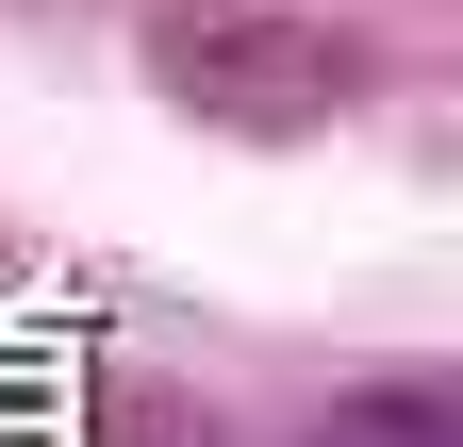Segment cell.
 Listing matches in <instances>:
<instances>
[{"mask_svg": "<svg viewBox=\"0 0 463 447\" xmlns=\"http://www.w3.org/2000/svg\"><path fill=\"white\" fill-rule=\"evenodd\" d=\"M149 83L183 100L199 133H249V149H298L364 100V50L298 0H165L149 17Z\"/></svg>", "mask_w": 463, "mask_h": 447, "instance_id": "1", "label": "cell"}, {"mask_svg": "<svg viewBox=\"0 0 463 447\" xmlns=\"http://www.w3.org/2000/svg\"><path fill=\"white\" fill-rule=\"evenodd\" d=\"M315 447H463V398L447 381H364V398H331Z\"/></svg>", "mask_w": 463, "mask_h": 447, "instance_id": "2", "label": "cell"}]
</instances>
